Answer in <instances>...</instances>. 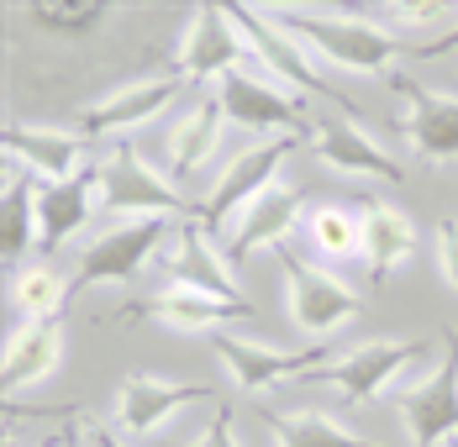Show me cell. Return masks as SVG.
I'll return each instance as SVG.
<instances>
[{
	"instance_id": "1",
	"label": "cell",
	"mask_w": 458,
	"mask_h": 447,
	"mask_svg": "<svg viewBox=\"0 0 458 447\" xmlns=\"http://www.w3.org/2000/svg\"><path fill=\"white\" fill-rule=\"evenodd\" d=\"M284 32L301 47H311V58L353 69V74H385L395 58V32L369 21V16H332V11H284L279 16Z\"/></svg>"
},
{
	"instance_id": "2",
	"label": "cell",
	"mask_w": 458,
	"mask_h": 447,
	"mask_svg": "<svg viewBox=\"0 0 458 447\" xmlns=\"http://www.w3.org/2000/svg\"><path fill=\"white\" fill-rule=\"evenodd\" d=\"M421 353H427V342H411V337H374L364 348L343 353L337 363L317 368L311 379L317 384H332L348 405H369V401H379L401 379V368H411Z\"/></svg>"
},
{
	"instance_id": "3",
	"label": "cell",
	"mask_w": 458,
	"mask_h": 447,
	"mask_svg": "<svg viewBox=\"0 0 458 447\" xmlns=\"http://www.w3.org/2000/svg\"><path fill=\"white\" fill-rule=\"evenodd\" d=\"M279 264H284L290 321H295L306 337H332L337 326H348V321L359 316V295H353L337 274L306 264V258H295V253H279Z\"/></svg>"
},
{
	"instance_id": "4",
	"label": "cell",
	"mask_w": 458,
	"mask_h": 447,
	"mask_svg": "<svg viewBox=\"0 0 458 447\" xmlns=\"http://www.w3.org/2000/svg\"><path fill=\"white\" fill-rule=\"evenodd\" d=\"M295 153V137H269V142H259V148H248V153H237L227 164V174L211 184V195H206V206L195 211V226L200 232H211V226L232 222V216H242L269 184L279 179V164Z\"/></svg>"
},
{
	"instance_id": "5",
	"label": "cell",
	"mask_w": 458,
	"mask_h": 447,
	"mask_svg": "<svg viewBox=\"0 0 458 447\" xmlns=\"http://www.w3.org/2000/svg\"><path fill=\"white\" fill-rule=\"evenodd\" d=\"M169 237V216H142V222H127L106 237H95L80 258V274L69 279V300L85 295L90 284H122V279H138L142 264L158 253V242Z\"/></svg>"
},
{
	"instance_id": "6",
	"label": "cell",
	"mask_w": 458,
	"mask_h": 447,
	"mask_svg": "<svg viewBox=\"0 0 458 447\" xmlns=\"http://www.w3.org/2000/svg\"><path fill=\"white\" fill-rule=\"evenodd\" d=\"M232 27L242 32V47L264 63V74L284 89H311V95H327V80L317 74V58L284 32L279 16H259V5H227Z\"/></svg>"
},
{
	"instance_id": "7",
	"label": "cell",
	"mask_w": 458,
	"mask_h": 447,
	"mask_svg": "<svg viewBox=\"0 0 458 447\" xmlns=\"http://www.w3.org/2000/svg\"><path fill=\"white\" fill-rule=\"evenodd\" d=\"M211 348L232 368L237 390H248V395H264V390H275L295 374L311 379L317 368H327V348H275V342H248L237 332H216Z\"/></svg>"
},
{
	"instance_id": "8",
	"label": "cell",
	"mask_w": 458,
	"mask_h": 447,
	"mask_svg": "<svg viewBox=\"0 0 458 447\" xmlns=\"http://www.w3.org/2000/svg\"><path fill=\"white\" fill-rule=\"evenodd\" d=\"M100 206L111 216H138L142 222V216H180L184 195L132 148H116L111 164L100 169Z\"/></svg>"
},
{
	"instance_id": "9",
	"label": "cell",
	"mask_w": 458,
	"mask_h": 447,
	"mask_svg": "<svg viewBox=\"0 0 458 447\" xmlns=\"http://www.w3.org/2000/svg\"><path fill=\"white\" fill-rule=\"evenodd\" d=\"M411 447H448L458 437V332L443 337V368L401 395Z\"/></svg>"
},
{
	"instance_id": "10",
	"label": "cell",
	"mask_w": 458,
	"mask_h": 447,
	"mask_svg": "<svg viewBox=\"0 0 458 447\" xmlns=\"http://www.w3.org/2000/svg\"><path fill=\"white\" fill-rule=\"evenodd\" d=\"M242 32L232 27L227 5H195L190 27L180 38V80H227L242 58Z\"/></svg>"
},
{
	"instance_id": "11",
	"label": "cell",
	"mask_w": 458,
	"mask_h": 447,
	"mask_svg": "<svg viewBox=\"0 0 458 447\" xmlns=\"http://www.w3.org/2000/svg\"><path fill=\"white\" fill-rule=\"evenodd\" d=\"M5 148V164L27 169L43 184H69V179L85 174V142L69 132H53V127H27V122H11L0 132Z\"/></svg>"
},
{
	"instance_id": "12",
	"label": "cell",
	"mask_w": 458,
	"mask_h": 447,
	"mask_svg": "<svg viewBox=\"0 0 458 447\" xmlns=\"http://www.w3.org/2000/svg\"><path fill=\"white\" fill-rule=\"evenodd\" d=\"M390 85L401 89V100H406L401 137L411 142L421 158H437V164L458 158V95L421 89V85H411L406 74H390Z\"/></svg>"
},
{
	"instance_id": "13",
	"label": "cell",
	"mask_w": 458,
	"mask_h": 447,
	"mask_svg": "<svg viewBox=\"0 0 458 447\" xmlns=\"http://www.w3.org/2000/svg\"><path fill=\"white\" fill-rule=\"evenodd\" d=\"M311 153L327 169H337V174H348V179H385V184L406 179L401 158H390L359 122H317L311 127Z\"/></svg>"
},
{
	"instance_id": "14",
	"label": "cell",
	"mask_w": 458,
	"mask_h": 447,
	"mask_svg": "<svg viewBox=\"0 0 458 447\" xmlns=\"http://www.w3.org/2000/svg\"><path fill=\"white\" fill-rule=\"evenodd\" d=\"M211 390L206 384H174V379H158V374H127L122 390H116V426L132 432V437H153L169 416H180L184 405L206 401Z\"/></svg>"
},
{
	"instance_id": "15",
	"label": "cell",
	"mask_w": 458,
	"mask_h": 447,
	"mask_svg": "<svg viewBox=\"0 0 458 447\" xmlns=\"http://www.w3.org/2000/svg\"><path fill=\"white\" fill-rule=\"evenodd\" d=\"M301 222V190L295 184H284L275 179L237 222H232V237H227V264L242 268L253 253H264V248H279L284 237H290V226Z\"/></svg>"
},
{
	"instance_id": "16",
	"label": "cell",
	"mask_w": 458,
	"mask_h": 447,
	"mask_svg": "<svg viewBox=\"0 0 458 447\" xmlns=\"http://www.w3.org/2000/svg\"><path fill=\"white\" fill-rule=\"evenodd\" d=\"M216 100L232 122L253 127V132H279V127H301V111L290 100V89L275 85L269 74H248V69H232L227 80L216 85Z\"/></svg>"
},
{
	"instance_id": "17",
	"label": "cell",
	"mask_w": 458,
	"mask_h": 447,
	"mask_svg": "<svg viewBox=\"0 0 458 447\" xmlns=\"http://www.w3.org/2000/svg\"><path fill=\"white\" fill-rule=\"evenodd\" d=\"M180 95V74H158V80H142V85H127L116 95H106L100 105H90L80 116V132L85 137H122V132H138L148 127L169 100Z\"/></svg>"
},
{
	"instance_id": "18",
	"label": "cell",
	"mask_w": 458,
	"mask_h": 447,
	"mask_svg": "<svg viewBox=\"0 0 458 447\" xmlns=\"http://www.w3.org/2000/svg\"><path fill=\"white\" fill-rule=\"evenodd\" d=\"M58 358H64V321H58V316L27 321V326L5 342V368H0L5 401L21 395V390H32V384H43L47 374L58 368Z\"/></svg>"
},
{
	"instance_id": "19",
	"label": "cell",
	"mask_w": 458,
	"mask_h": 447,
	"mask_svg": "<svg viewBox=\"0 0 458 447\" xmlns=\"http://www.w3.org/2000/svg\"><path fill=\"white\" fill-rule=\"evenodd\" d=\"M148 316L169 332H227V321H253V306L242 300H216V295H200V290H184V284H169L164 295L148 300Z\"/></svg>"
},
{
	"instance_id": "20",
	"label": "cell",
	"mask_w": 458,
	"mask_h": 447,
	"mask_svg": "<svg viewBox=\"0 0 458 447\" xmlns=\"http://www.w3.org/2000/svg\"><path fill=\"white\" fill-rule=\"evenodd\" d=\"M416 253V222L406 211L385 206V200H369L364 206V268L369 284H385L395 268Z\"/></svg>"
},
{
	"instance_id": "21",
	"label": "cell",
	"mask_w": 458,
	"mask_h": 447,
	"mask_svg": "<svg viewBox=\"0 0 458 447\" xmlns=\"http://www.w3.org/2000/svg\"><path fill=\"white\" fill-rule=\"evenodd\" d=\"M100 174L85 169L80 179H69V184H43L38 190V248L43 253H58L80 226L90 222V195Z\"/></svg>"
},
{
	"instance_id": "22",
	"label": "cell",
	"mask_w": 458,
	"mask_h": 447,
	"mask_svg": "<svg viewBox=\"0 0 458 447\" xmlns=\"http://www.w3.org/2000/svg\"><path fill=\"white\" fill-rule=\"evenodd\" d=\"M169 274L184 290H200V295H216V300H242L237 295V279H232V264L222 253L206 248V232L200 226H184L180 237L169 242Z\"/></svg>"
},
{
	"instance_id": "23",
	"label": "cell",
	"mask_w": 458,
	"mask_h": 447,
	"mask_svg": "<svg viewBox=\"0 0 458 447\" xmlns=\"http://www.w3.org/2000/svg\"><path fill=\"white\" fill-rule=\"evenodd\" d=\"M38 248V184L27 169L5 164V195H0V258L21 264Z\"/></svg>"
},
{
	"instance_id": "24",
	"label": "cell",
	"mask_w": 458,
	"mask_h": 447,
	"mask_svg": "<svg viewBox=\"0 0 458 447\" xmlns=\"http://www.w3.org/2000/svg\"><path fill=\"white\" fill-rule=\"evenodd\" d=\"M222 100L216 95H206L190 116H180V127H174V142H169V169L174 179H190L211 153H216V142H222Z\"/></svg>"
},
{
	"instance_id": "25",
	"label": "cell",
	"mask_w": 458,
	"mask_h": 447,
	"mask_svg": "<svg viewBox=\"0 0 458 447\" xmlns=\"http://www.w3.org/2000/svg\"><path fill=\"white\" fill-rule=\"evenodd\" d=\"M269 426H275L279 447H379L359 432H348L343 421L321 416V410H290V416H275Z\"/></svg>"
},
{
	"instance_id": "26",
	"label": "cell",
	"mask_w": 458,
	"mask_h": 447,
	"mask_svg": "<svg viewBox=\"0 0 458 447\" xmlns=\"http://www.w3.org/2000/svg\"><path fill=\"white\" fill-rule=\"evenodd\" d=\"M306 237L321 258H353L364 253V211H348V206H317L306 216Z\"/></svg>"
},
{
	"instance_id": "27",
	"label": "cell",
	"mask_w": 458,
	"mask_h": 447,
	"mask_svg": "<svg viewBox=\"0 0 458 447\" xmlns=\"http://www.w3.org/2000/svg\"><path fill=\"white\" fill-rule=\"evenodd\" d=\"M21 11H27L38 27L64 32V38H85V32H95V27L111 16V5H100V0H27Z\"/></svg>"
},
{
	"instance_id": "28",
	"label": "cell",
	"mask_w": 458,
	"mask_h": 447,
	"mask_svg": "<svg viewBox=\"0 0 458 447\" xmlns=\"http://www.w3.org/2000/svg\"><path fill=\"white\" fill-rule=\"evenodd\" d=\"M11 300L27 311V321H43V316H58V306L69 300V284L58 279V268L32 264L11 279Z\"/></svg>"
},
{
	"instance_id": "29",
	"label": "cell",
	"mask_w": 458,
	"mask_h": 447,
	"mask_svg": "<svg viewBox=\"0 0 458 447\" xmlns=\"http://www.w3.org/2000/svg\"><path fill=\"white\" fill-rule=\"evenodd\" d=\"M390 16H395V27H427V21L454 16V5H390Z\"/></svg>"
},
{
	"instance_id": "30",
	"label": "cell",
	"mask_w": 458,
	"mask_h": 447,
	"mask_svg": "<svg viewBox=\"0 0 458 447\" xmlns=\"http://www.w3.org/2000/svg\"><path fill=\"white\" fill-rule=\"evenodd\" d=\"M190 447H242V443H237V426H232V410H227V405H222V416H216V421H211V426H206V432H200Z\"/></svg>"
},
{
	"instance_id": "31",
	"label": "cell",
	"mask_w": 458,
	"mask_h": 447,
	"mask_svg": "<svg viewBox=\"0 0 458 447\" xmlns=\"http://www.w3.org/2000/svg\"><path fill=\"white\" fill-rule=\"evenodd\" d=\"M437 258H443V279L458 290V222H443V232H437Z\"/></svg>"
},
{
	"instance_id": "32",
	"label": "cell",
	"mask_w": 458,
	"mask_h": 447,
	"mask_svg": "<svg viewBox=\"0 0 458 447\" xmlns=\"http://www.w3.org/2000/svg\"><path fill=\"white\" fill-rule=\"evenodd\" d=\"M448 53H458V21L443 32V38H432V43L421 47V58H448Z\"/></svg>"
},
{
	"instance_id": "33",
	"label": "cell",
	"mask_w": 458,
	"mask_h": 447,
	"mask_svg": "<svg viewBox=\"0 0 458 447\" xmlns=\"http://www.w3.org/2000/svg\"><path fill=\"white\" fill-rule=\"evenodd\" d=\"M43 447H80V426H58V437H47Z\"/></svg>"
},
{
	"instance_id": "34",
	"label": "cell",
	"mask_w": 458,
	"mask_h": 447,
	"mask_svg": "<svg viewBox=\"0 0 458 447\" xmlns=\"http://www.w3.org/2000/svg\"><path fill=\"white\" fill-rule=\"evenodd\" d=\"M90 443H95V447H127L122 437H116V432H100V426L90 432Z\"/></svg>"
},
{
	"instance_id": "35",
	"label": "cell",
	"mask_w": 458,
	"mask_h": 447,
	"mask_svg": "<svg viewBox=\"0 0 458 447\" xmlns=\"http://www.w3.org/2000/svg\"><path fill=\"white\" fill-rule=\"evenodd\" d=\"M448 447H458V437H454V443H448Z\"/></svg>"
}]
</instances>
